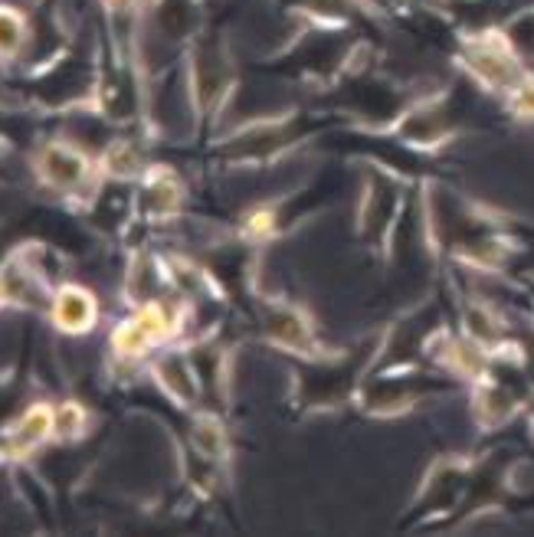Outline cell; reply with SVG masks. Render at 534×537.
<instances>
[{"mask_svg":"<svg viewBox=\"0 0 534 537\" xmlns=\"http://www.w3.org/2000/svg\"><path fill=\"white\" fill-rule=\"evenodd\" d=\"M92 314H95V305L86 292L79 289H70V292L60 295V305H56V318H60L66 328H89Z\"/></svg>","mask_w":534,"mask_h":537,"instance_id":"6da1fadb","label":"cell"},{"mask_svg":"<svg viewBox=\"0 0 534 537\" xmlns=\"http://www.w3.org/2000/svg\"><path fill=\"white\" fill-rule=\"evenodd\" d=\"M46 174H50L56 183H72V181H79L82 177V161L76 158V154L53 148L50 158H46Z\"/></svg>","mask_w":534,"mask_h":537,"instance_id":"7a4b0ae2","label":"cell"},{"mask_svg":"<svg viewBox=\"0 0 534 537\" xmlns=\"http://www.w3.org/2000/svg\"><path fill=\"white\" fill-rule=\"evenodd\" d=\"M46 429H50V413H43V410H33V413L27 416L23 429H21V443H37V439H40Z\"/></svg>","mask_w":534,"mask_h":537,"instance_id":"3957f363","label":"cell"},{"mask_svg":"<svg viewBox=\"0 0 534 537\" xmlns=\"http://www.w3.org/2000/svg\"><path fill=\"white\" fill-rule=\"evenodd\" d=\"M512 109L518 115H524V118H534V82H524L522 89L514 92Z\"/></svg>","mask_w":534,"mask_h":537,"instance_id":"277c9868","label":"cell"},{"mask_svg":"<svg viewBox=\"0 0 534 537\" xmlns=\"http://www.w3.org/2000/svg\"><path fill=\"white\" fill-rule=\"evenodd\" d=\"M17 37H21V27H17L11 17L0 13V50H11L13 43H17Z\"/></svg>","mask_w":534,"mask_h":537,"instance_id":"5b68a950","label":"cell"}]
</instances>
